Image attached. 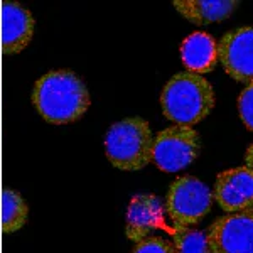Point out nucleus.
<instances>
[{
    "label": "nucleus",
    "mask_w": 253,
    "mask_h": 253,
    "mask_svg": "<svg viewBox=\"0 0 253 253\" xmlns=\"http://www.w3.org/2000/svg\"><path fill=\"white\" fill-rule=\"evenodd\" d=\"M210 253H253V210L228 213L206 231Z\"/></svg>",
    "instance_id": "6"
},
{
    "label": "nucleus",
    "mask_w": 253,
    "mask_h": 253,
    "mask_svg": "<svg viewBox=\"0 0 253 253\" xmlns=\"http://www.w3.org/2000/svg\"><path fill=\"white\" fill-rule=\"evenodd\" d=\"M154 138L149 122L132 117L112 125L105 137L108 161L122 170H140L152 161Z\"/></svg>",
    "instance_id": "3"
},
{
    "label": "nucleus",
    "mask_w": 253,
    "mask_h": 253,
    "mask_svg": "<svg viewBox=\"0 0 253 253\" xmlns=\"http://www.w3.org/2000/svg\"><path fill=\"white\" fill-rule=\"evenodd\" d=\"M218 61L235 81H253V27L230 31L218 42Z\"/></svg>",
    "instance_id": "7"
},
{
    "label": "nucleus",
    "mask_w": 253,
    "mask_h": 253,
    "mask_svg": "<svg viewBox=\"0 0 253 253\" xmlns=\"http://www.w3.org/2000/svg\"><path fill=\"white\" fill-rule=\"evenodd\" d=\"M174 248L175 253H210L206 233L193 228H175Z\"/></svg>",
    "instance_id": "14"
},
{
    "label": "nucleus",
    "mask_w": 253,
    "mask_h": 253,
    "mask_svg": "<svg viewBox=\"0 0 253 253\" xmlns=\"http://www.w3.org/2000/svg\"><path fill=\"white\" fill-rule=\"evenodd\" d=\"M132 253H175L174 243L161 236H149L144 242L137 243Z\"/></svg>",
    "instance_id": "16"
},
{
    "label": "nucleus",
    "mask_w": 253,
    "mask_h": 253,
    "mask_svg": "<svg viewBox=\"0 0 253 253\" xmlns=\"http://www.w3.org/2000/svg\"><path fill=\"white\" fill-rule=\"evenodd\" d=\"M162 112L175 125L191 126L210 115L214 107V91L205 76L182 71L172 76L162 89Z\"/></svg>",
    "instance_id": "2"
},
{
    "label": "nucleus",
    "mask_w": 253,
    "mask_h": 253,
    "mask_svg": "<svg viewBox=\"0 0 253 253\" xmlns=\"http://www.w3.org/2000/svg\"><path fill=\"white\" fill-rule=\"evenodd\" d=\"M34 19L20 3L3 2L0 10V46L3 54H17L31 42Z\"/></svg>",
    "instance_id": "9"
},
{
    "label": "nucleus",
    "mask_w": 253,
    "mask_h": 253,
    "mask_svg": "<svg viewBox=\"0 0 253 253\" xmlns=\"http://www.w3.org/2000/svg\"><path fill=\"white\" fill-rule=\"evenodd\" d=\"M238 112L240 118L250 132H253V81L238 96Z\"/></svg>",
    "instance_id": "15"
},
{
    "label": "nucleus",
    "mask_w": 253,
    "mask_h": 253,
    "mask_svg": "<svg viewBox=\"0 0 253 253\" xmlns=\"http://www.w3.org/2000/svg\"><path fill=\"white\" fill-rule=\"evenodd\" d=\"M26 201L22 199L17 191L3 189L2 193V231L3 233H14L20 230L27 221Z\"/></svg>",
    "instance_id": "13"
},
{
    "label": "nucleus",
    "mask_w": 253,
    "mask_h": 253,
    "mask_svg": "<svg viewBox=\"0 0 253 253\" xmlns=\"http://www.w3.org/2000/svg\"><path fill=\"white\" fill-rule=\"evenodd\" d=\"M245 161H247V167H250L253 170V144L247 149V156H245Z\"/></svg>",
    "instance_id": "17"
},
{
    "label": "nucleus",
    "mask_w": 253,
    "mask_h": 253,
    "mask_svg": "<svg viewBox=\"0 0 253 253\" xmlns=\"http://www.w3.org/2000/svg\"><path fill=\"white\" fill-rule=\"evenodd\" d=\"M38 112L51 124H71L86 113L89 95L84 83L71 71H51L44 75L32 91Z\"/></svg>",
    "instance_id": "1"
},
{
    "label": "nucleus",
    "mask_w": 253,
    "mask_h": 253,
    "mask_svg": "<svg viewBox=\"0 0 253 253\" xmlns=\"http://www.w3.org/2000/svg\"><path fill=\"white\" fill-rule=\"evenodd\" d=\"M213 199L228 213L253 210V170L240 166L219 172L214 182Z\"/></svg>",
    "instance_id": "8"
},
{
    "label": "nucleus",
    "mask_w": 253,
    "mask_h": 253,
    "mask_svg": "<svg viewBox=\"0 0 253 253\" xmlns=\"http://www.w3.org/2000/svg\"><path fill=\"white\" fill-rule=\"evenodd\" d=\"M211 189L193 175L177 177L169 187L166 210L175 228H189L198 224L211 211Z\"/></svg>",
    "instance_id": "4"
},
{
    "label": "nucleus",
    "mask_w": 253,
    "mask_h": 253,
    "mask_svg": "<svg viewBox=\"0 0 253 253\" xmlns=\"http://www.w3.org/2000/svg\"><path fill=\"white\" fill-rule=\"evenodd\" d=\"M181 59L187 71L203 76L216 68L218 44L208 32L196 31L182 41Z\"/></svg>",
    "instance_id": "11"
},
{
    "label": "nucleus",
    "mask_w": 253,
    "mask_h": 253,
    "mask_svg": "<svg viewBox=\"0 0 253 253\" xmlns=\"http://www.w3.org/2000/svg\"><path fill=\"white\" fill-rule=\"evenodd\" d=\"M236 0H174L175 10L196 26L221 22L238 7Z\"/></svg>",
    "instance_id": "12"
},
{
    "label": "nucleus",
    "mask_w": 253,
    "mask_h": 253,
    "mask_svg": "<svg viewBox=\"0 0 253 253\" xmlns=\"http://www.w3.org/2000/svg\"><path fill=\"white\" fill-rule=\"evenodd\" d=\"M164 210L156 194L133 196L126 210L125 233L135 243L149 238L157 228L164 224Z\"/></svg>",
    "instance_id": "10"
},
{
    "label": "nucleus",
    "mask_w": 253,
    "mask_h": 253,
    "mask_svg": "<svg viewBox=\"0 0 253 253\" xmlns=\"http://www.w3.org/2000/svg\"><path fill=\"white\" fill-rule=\"evenodd\" d=\"M201 140L194 128L182 125L167 126L154 138L152 161L164 172H177L198 159Z\"/></svg>",
    "instance_id": "5"
}]
</instances>
